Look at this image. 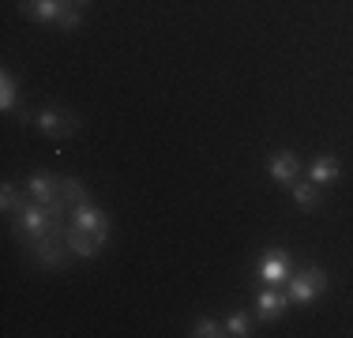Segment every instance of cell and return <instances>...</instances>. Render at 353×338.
Listing matches in <instances>:
<instances>
[{
    "instance_id": "obj_1",
    "label": "cell",
    "mask_w": 353,
    "mask_h": 338,
    "mask_svg": "<svg viewBox=\"0 0 353 338\" xmlns=\"http://www.w3.org/2000/svg\"><path fill=\"white\" fill-rule=\"evenodd\" d=\"M290 304H312L319 293L327 290V275H323V267H316V264H308L305 270H297V275H290Z\"/></svg>"
},
{
    "instance_id": "obj_2",
    "label": "cell",
    "mask_w": 353,
    "mask_h": 338,
    "mask_svg": "<svg viewBox=\"0 0 353 338\" xmlns=\"http://www.w3.org/2000/svg\"><path fill=\"white\" fill-rule=\"evenodd\" d=\"M68 222L75 226V230H83V233L98 237V241H105V237H109V218H105V210L98 207L94 199L75 203V207L68 210Z\"/></svg>"
},
{
    "instance_id": "obj_3",
    "label": "cell",
    "mask_w": 353,
    "mask_h": 338,
    "mask_svg": "<svg viewBox=\"0 0 353 338\" xmlns=\"http://www.w3.org/2000/svg\"><path fill=\"white\" fill-rule=\"evenodd\" d=\"M27 248H30V256L38 259L41 267H49V270H64L68 267V244L64 241H57V237H38V241H27Z\"/></svg>"
},
{
    "instance_id": "obj_4",
    "label": "cell",
    "mask_w": 353,
    "mask_h": 338,
    "mask_svg": "<svg viewBox=\"0 0 353 338\" xmlns=\"http://www.w3.org/2000/svg\"><path fill=\"white\" fill-rule=\"evenodd\" d=\"M290 256H285L282 248H267L263 256H259V264H256V275L263 278L267 286H282V282H290Z\"/></svg>"
},
{
    "instance_id": "obj_5",
    "label": "cell",
    "mask_w": 353,
    "mask_h": 338,
    "mask_svg": "<svg viewBox=\"0 0 353 338\" xmlns=\"http://www.w3.org/2000/svg\"><path fill=\"white\" fill-rule=\"evenodd\" d=\"M34 124L49 135V139H68V135L79 128V121H75L72 113H64V109H41L34 117Z\"/></svg>"
},
{
    "instance_id": "obj_6",
    "label": "cell",
    "mask_w": 353,
    "mask_h": 338,
    "mask_svg": "<svg viewBox=\"0 0 353 338\" xmlns=\"http://www.w3.org/2000/svg\"><path fill=\"white\" fill-rule=\"evenodd\" d=\"M27 196H30V199H38V203H46V207H53V203L61 199V177L46 173V169L30 173V181H27Z\"/></svg>"
},
{
    "instance_id": "obj_7",
    "label": "cell",
    "mask_w": 353,
    "mask_h": 338,
    "mask_svg": "<svg viewBox=\"0 0 353 338\" xmlns=\"http://www.w3.org/2000/svg\"><path fill=\"white\" fill-rule=\"evenodd\" d=\"M267 173H271V181H279V184L290 188V184L297 181V173H301L297 155H293V150H279V155L271 158V166H267Z\"/></svg>"
},
{
    "instance_id": "obj_8",
    "label": "cell",
    "mask_w": 353,
    "mask_h": 338,
    "mask_svg": "<svg viewBox=\"0 0 353 338\" xmlns=\"http://www.w3.org/2000/svg\"><path fill=\"white\" fill-rule=\"evenodd\" d=\"M285 308H290V297H282L279 290H259V297H256V316L263 319V324L282 319Z\"/></svg>"
},
{
    "instance_id": "obj_9",
    "label": "cell",
    "mask_w": 353,
    "mask_h": 338,
    "mask_svg": "<svg viewBox=\"0 0 353 338\" xmlns=\"http://www.w3.org/2000/svg\"><path fill=\"white\" fill-rule=\"evenodd\" d=\"M64 244L72 248V256H83V259H90V256H98V252H102V244H105V241H98V237L83 233V230H75V226L68 222V233H64Z\"/></svg>"
},
{
    "instance_id": "obj_10",
    "label": "cell",
    "mask_w": 353,
    "mask_h": 338,
    "mask_svg": "<svg viewBox=\"0 0 353 338\" xmlns=\"http://www.w3.org/2000/svg\"><path fill=\"white\" fill-rule=\"evenodd\" d=\"M64 4H68V0H23V12H27L30 19H38V23H57L61 12H64Z\"/></svg>"
},
{
    "instance_id": "obj_11",
    "label": "cell",
    "mask_w": 353,
    "mask_h": 338,
    "mask_svg": "<svg viewBox=\"0 0 353 338\" xmlns=\"http://www.w3.org/2000/svg\"><path fill=\"white\" fill-rule=\"evenodd\" d=\"M308 181H312V184H319V188H327V184H334V181H339V162H334L331 155L316 158V162L308 166Z\"/></svg>"
},
{
    "instance_id": "obj_12",
    "label": "cell",
    "mask_w": 353,
    "mask_h": 338,
    "mask_svg": "<svg viewBox=\"0 0 353 338\" xmlns=\"http://www.w3.org/2000/svg\"><path fill=\"white\" fill-rule=\"evenodd\" d=\"M15 101H19V83H15V75L4 68V72H0V109H4V113H12Z\"/></svg>"
},
{
    "instance_id": "obj_13",
    "label": "cell",
    "mask_w": 353,
    "mask_h": 338,
    "mask_svg": "<svg viewBox=\"0 0 353 338\" xmlns=\"http://www.w3.org/2000/svg\"><path fill=\"white\" fill-rule=\"evenodd\" d=\"M290 192H293V199H297L305 210H312L316 199H319V184H312V181H293Z\"/></svg>"
},
{
    "instance_id": "obj_14",
    "label": "cell",
    "mask_w": 353,
    "mask_h": 338,
    "mask_svg": "<svg viewBox=\"0 0 353 338\" xmlns=\"http://www.w3.org/2000/svg\"><path fill=\"white\" fill-rule=\"evenodd\" d=\"M61 196H64V199H68L72 207H75V203L90 199V192H87V184H83V181H75V177H61Z\"/></svg>"
},
{
    "instance_id": "obj_15",
    "label": "cell",
    "mask_w": 353,
    "mask_h": 338,
    "mask_svg": "<svg viewBox=\"0 0 353 338\" xmlns=\"http://www.w3.org/2000/svg\"><path fill=\"white\" fill-rule=\"evenodd\" d=\"M222 327H225V335H233V338H248L252 335V319L245 316V312H233Z\"/></svg>"
},
{
    "instance_id": "obj_16",
    "label": "cell",
    "mask_w": 353,
    "mask_h": 338,
    "mask_svg": "<svg viewBox=\"0 0 353 338\" xmlns=\"http://www.w3.org/2000/svg\"><path fill=\"white\" fill-rule=\"evenodd\" d=\"M0 207H4V215H15V210L23 207V199H19V192H15L12 181L0 184Z\"/></svg>"
},
{
    "instance_id": "obj_17",
    "label": "cell",
    "mask_w": 353,
    "mask_h": 338,
    "mask_svg": "<svg viewBox=\"0 0 353 338\" xmlns=\"http://www.w3.org/2000/svg\"><path fill=\"white\" fill-rule=\"evenodd\" d=\"M218 335H225V327L222 324H214V319H196V327H192V338H218Z\"/></svg>"
},
{
    "instance_id": "obj_18",
    "label": "cell",
    "mask_w": 353,
    "mask_h": 338,
    "mask_svg": "<svg viewBox=\"0 0 353 338\" xmlns=\"http://www.w3.org/2000/svg\"><path fill=\"white\" fill-rule=\"evenodd\" d=\"M57 27H64V30H75L79 27V4H64V12H61V19H57Z\"/></svg>"
},
{
    "instance_id": "obj_19",
    "label": "cell",
    "mask_w": 353,
    "mask_h": 338,
    "mask_svg": "<svg viewBox=\"0 0 353 338\" xmlns=\"http://www.w3.org/2000/svg\"><path fill=\"white\" fill-rule=\"evenodd\" d=\"M75 4H79V8H87V4H90V0H75Z\"/></svg>"
}]
</instances>
